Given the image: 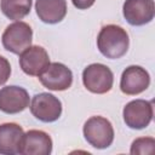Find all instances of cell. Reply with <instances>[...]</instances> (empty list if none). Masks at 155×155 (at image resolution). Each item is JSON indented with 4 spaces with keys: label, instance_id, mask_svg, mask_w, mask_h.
Instances as JSON below:
<instances>
[{
    "label": "cell",
    "instance_id": "cell-1",
    "mask_svg": "<svg viewBox=\"0 0 155 155\" xmlns=\"http://www.w3.org/2000/svg\"><path fill=\"white\" fill-rule=\"evenodd\" d=\"M130 45L127 31L116 24L104 25L97 36V47L99 52L109 58L117 59L126 54Z\"/></svg>",
    "mask_w": 155,
    "mask_h": 155
},
{
    "label": "cell",
    "instance_id": "cell-2",
    "mask_svg": "<svg viewBox=\"0 0 155 155\" xmlns=\"http://www.w3.org/2000/svg\"><path fill=\"white\" fill-rule=\"evenodd\" d=\"M82 132L87 143L96 149H105L114 140L113 125L103 116H91L87 119Z\"/></svg>",
    "mask_w": 155,
    "mask_h": 155
},
{
    "label": "cell",
    "instance_id": "cell-3",
    "mask_svg": "<svg viewBox=\"0 0 155 155\" xmlns=\"http://www.w3.org/2000/svg\"><path fill=\"white\" fill-rule=\"evenodd\" d=\"M33 29L30 25L22 21H16L6 27L1 35V42L6 51L21 54L24 50L31 46Z\"/></svg>",
    "mask_w": 155,
    "mask_h": 155
},
{
    "label": "cell",
    "instance_id": "cell-4",
    "mask_svg": "<svg viewBox=\"0 0 155 155\" xmlns=\"http://www.w3.org/2000/svg\"><path fill=\"white\" fill-rule=\"evenodd\" d=\"M82 82L86 90L96 94H104L113 87V71L102 63H92L82 71Z\"/></svg>",
    "mask_w": 155,
    "mask_h": 155
},
{
    "label": "cell",
    "instance_id": "cell-5",
    "mask_svg": "<svg viewBox=\"0 0 155 155\" xmlns=\"http://www.w3.org/2000/svg\"><path fill=\"white\" fill-rule=\"evenodd\" d=\"M122 116L126 126L130 128L143 130L148 127L153 120V102L145 99L131 101L125 105Z\"/></svg>",
    "mask_w": 155,
    "mask_h": 155
},
{
    "label": "cell",
    "instance_id": "cell-6",
    "mask_svg": "<svg viewBox=\"0 0 155 155\" xmlns=\"http://www.w3.org/2000/svg\"><path fill=\"white\" fill-rule=\"evenodd\" d=\"M41 85L51 91H65L73 84V73L63 63H50L38 76Z\"/></svg>",
    "mask_w": 155,
    "mask_h": 155
},
{
    "label": "cell",
    "instance_id": "cell-7",
    "mask_svg": "<svg viewBox=\"0 0 155 155\" xmlns=\"http://www.w3.org/2000/svg\"><path fill=\"white\" fill-rule=\"evenodd\" d=\"M30 113L42 122H53L58 120L62 114V103L56 96L42 92L33 97Z\"/></svg>",
    "mask_w": 155,
    "mask_h": 155
},
{
    "label": "cell",
    "instance_id": "cell-8",
    "mask_svg": "<svg viewBox=\"0 0 155 155\" xmlns=\"http://www.w3.org/2000/svg\"><path fill=\"white\" fill-rule=\"evenodd\" d=\"M122 13L126 22L131 25L148 24L154 18V0H126L122 6Z\"/></svg>",
    "mask_w": 155,
    "mask_h": 155
},
{
    "label": "cell",
    "instance_id": "cell-9",
    "mask_svg": "<svg viewBox=\"0 0 155 155\" xmlns=\"http://www.w3.org/2000/svg\"><path fill=\"white\" fill-rule=\"evenodd\" d=\"M149 85L150 75L144 68L139 65H130L121 74L120 90L125 94H139L144 92L149 87Z\"/></svg>",
    "mask_w": 155,
    "mask_h": 155
},
{
    "label": "cell",
    "instance_id": "cell-10",
    "mask_svg": "<svg viewBox=\"0 0 155 155\" xmlns=\"http://www.w3.org/2000/svg\"><path fill=\"white\" fill-rule=\"evenodd\" d=\"M29 107V94L19 86H5L0 90V111L18 114Z\"/></svg>",
    "mask_w": 155,
    "mask_h": 155
},
{
    "label": "cell",
    "instance_id": "cell-11",
    "mask_svg": "<svg viewBox=\"0 0 155 155\" xmlns=\"http://www.w3.org/2000/svg\"><path fill=\"white\" fill-rule=\"evenodd\" d=\"M48 64V53L41 46H29L19 54V67L27 75L39 76Z\"/></svg>",
    "mask_w": 155,
    "mask_h": 155
},
{
    "label": "cell",
    "instance_id": "cell-12",
    "mask_svg": "<svg viewBox=\"0 0 155 155\" xmlns=\"http://www.w3.org/2000/svg\"><path fill=\"white\" fill-rule=\"evenodd\" d=\"M52 151L51 137L40 130H29L23 134L19 154L22 155H50Z\"/></svg>",
    "mask_w": 155,
    "mask_h": 155
},
{
    "label": "cell",
    "instance_id": "cell-13",
    "mask_svg": "<svg viewBox=\"0 0 155 155\" xmlns=\"http://www.w3.org/2000/svg\"><path fill=\"white\" fill-rule=\"evenodd\" d=\"M23 128L15 122H6L0 125V154L15 155L19 154L21 143L23 138Z\"/></svg>",
    "mask_w": 155,
    "mask_h": 155
},
{
    "label": "cell",
    "instance_id": "cell-14",
    "mask_svg": "<svg viewBox=\"0 0 155 155\" xmlns=\"http://www.w3.org/2000/svg\"><path fill=\"white\" fill-rule=\"evenodd\" d=\"M35 11L39 19L47 24H56L64 19L67 15L65 0H36Z\"/></svg>",
    "mask_w": 155,
    "mask_h": 155
},
{
    "label": "cell",
    "instance_id": "cell-15",
    "mask_svg": "<svg viewBox=\"0 0 155 155\" xmlns=\"http://www.w3.org/2000/svg\"><path fill=\"white\" fill-rule=\"evenodd\" d=\"M31 0H1V12L12 21H19L29 15L31 8Z\"/></svg>",
    "mask_w": 155,
    "mask_h": 155
},
{
    "label": "cell",
    "instance_id": "cell-16",
    "mask_svg": "<svg viewBox=\"0 0 155 155\" xmlns=\"http://www.w3.org/2000/svg\"><path fill=\"white\" fill-rule=\"evenodd\" d=\"M155 139L153 137H142L137 138L132 142L130 153L132 155H144V154H151L154 151Z\"/></svg>",
    "mask_w": 155,
    "mask_h": 155
},
{
    "label": "cell",
    "instance_id": "cell-17",
    "mask_svg": "<svg viewBox=\"0 0 155 155\" xmlns=\"http://www.w3.org/2000/svg\"><path fill=\"white\" fill-rule=\"evenodd\" d=\"M10 75H11L10 62L5 57L0 56V86L6 84V81L8 80Z\"/></svg>",
    "mask_w": 155,
    "mask_h": 155
},
{
    "label": "cell",
    "instance_id": "cell-18",
    "mask_svg": "<svg viewBox=\"0 0 155 155\" xmlns=\"http://www.w3.org/2000/svg\"><path fill=\"white\" fill-rule=\"evenodd\" d=\"M96 0H71L73 5L79 10H87L90 8Z\"/></svg>",
    "mask_w": 155,
    "mask_h": 155
}]
</instances>
